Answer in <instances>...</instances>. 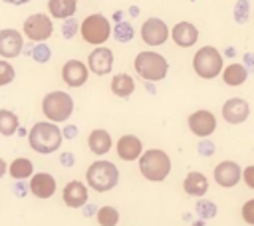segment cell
Returning a JSON list of instances; mask_svg holds the SVG:
<instances>
[{"label": "cell", "instance_id": "12", "mask_svg": "<svg viewBox=\"0 0 254 226\" xmlns=\"http://www.w3.org/2000/svg\"><path fill=\"white\" fill-rule=\"evenodd\" d=\"M24 48V38L18 30L14 28H6L0 30V56L2 57H18L20 52Z\"/></svg>", "mask_w": 254, "mask_h": 226}, {"label": "cell", "instance_id": "25", "mask_svg": "<svg viewBox=\"0 0 254 226\" xmlns=\"http://www.w3.org/2000/svg\"><path fill=\"white\" fill-rule=\"evenodd\" d=\"M133 89H135V81H133L131 75H127V73L113 75V79H111V91L117 97H129L133 93Z\"/></svg>", "mask_w": 254, "mask_h": 226}, {"label": "cell", "instance_id": "6", "mask_svg": "<svg viewBox=\"0 0 254 226\" xmlns=\"http://www.w3.org/2000/svg\"><path fill=\"white\" fill-rule=\"evenodd\" d=\"M42 111L52 123L65 121L73 111V99L65 91H50L42 101Z\"/></svg>", "mask_w": 254, "mask_h": 226}, {"label": "cell", "instance_id": "13", "mask_svg": "<svg viewBox=\"0 0 254 226\" xmlns=\"http://www.w3.org/2000/svg\"><path fill=\"white\" fill-rule=\"evenodd\" d=\"M248 115H250V107H248V103L242 97H230L222 105V117L230 125L244 123L248 119Z\"/></svg>", "mask_w": 254, "mask_h": 226}, {"label": "cell", "instance_id": "21", "mask_svg": "<svg viewBox=\"0 0 254 226\" xmlns=\"http://www.w3.org/2000/svg\"><path fill=\"white\" fill-rule=\"evenodd\" d=\"M87 145H89V151H91V153H95V155H105V153L111 149V135H109L105 129H93V131L89 133Z\"/></svg>", "mask_w": 254, "mask_h": 226}, {"label": "cell", "instance_id": "23", "mask_svg": "<svg viewBox=\"0 0 254 226\" xmlns=\"http://www.w3.org/2000/svg\"><path fill=\"white\" fill-rule=\"evenodd\" d=\"M48 10L54 18L67 20L75 14L77 4H75V0H48Z\"/></svg>", "mask_w": 254, "mask_h": 226}, {"label": "cell", "instance_id": "20", "mask_svg": "<svg viewBox=\"0 0 254 226\" xmlns=\"http://www.w3.org/2000/svg\"><path fill=\"white\" fill-rule=\"evenodd\" d=\"M183 188H185V192L190 194V196H204L206 190H208V180H206V176H204L202 172L192 170V172H189V174L185 176Z\"/></svg>", "mask_w": 254, "mask_h": 226}, {"label": "cell", "instance_id": "26", "mask_svg": "<svg viewBox=\"0 0 254 226\" xmlns=\"http://www.w3.org/2000/svg\"><path fill=\"white\" fill-rule=\"evenodd\" d=\"M18 131V117L10 109H0V135L10 137Z\"/></svg>", "mask_w": 254, "mask_h": 226}, {"label": "cell", "instance_id": "5", "mask_svg": "<svg viewBox=\"0 0 254 226\" xmlns=\"http://www.w3.org/2000/svg\"><path fill=\"white\" fill-rule=\"evenodd\" d=\"M192 69L204 79H212L222 71V56L212 46H202L192 57Z\"/></svg>", "mask_w": 254, "mask_h": 226}, {"label": "cell", "instance_id": "34", "mask_svg": "<svg viewBox=\"0 0 254 226\" xmlns=\"http://www.w3.org/2000/svg\"><path fill=\"white\" fill-rule=\"evenodd\" d=\"M6 170H8V167H6V161H4V159H0V178L6 174Z\"/></svg>", "mask_w": 254, "mask_h": 226}, {"label": "cell", "instance_id": "4", "mask_svg": "<svg viewBox=\"0 0 254 226\" xmlns=\"http://www.w3.org/2000/svg\"><path fill=\"white\" fill-rule=\"evenodd\" d=\"M135 69L137 73L147 81H159L167 75L169 63L167 59L157 52H141L135 57Z\"/></svg>", "mask_w": 254, "mask_h": 226}, {"label": "cell", "instance_id": "29", "mask_svg": "<svg viewBox=\"0 0 254 226\" xmlns=\"http://www.w3.org/2000/svg\"><path fill=\"white\" fill-rule=\"evenodd\" d=\"M14 75H16L14 67H12L8 61L0 59V87H2V85H8V83L14 79Z\"/></svg>", "mask_w": 254, "mask_h": 226}, {"label": "cell", "instance_id": "9", "mask_svg": "<svg viewBox=\"0 0 254 226\" xmlns=\"http://www.w3.org/2000/svg\"><path fill=\"white\" fill-rule=\"evenodd\" d=\"M141 38L149 46H161L169 38V28L161 18H149L141 26Z\"/></svg>", "mask_w": 254, "mask_h": 226}, {"label": "cell", "instance_id": "1", "mask_svg": "<svg viewBox=\"0 0 254 226\" xmlns=\"http://www.w3.org/2000/svg\"><path fill=\"white\" fill-rule=\"evenodd\" d=\"M30 147L40 155H50L60 149L62 145V131L52 121H40L36 123L28 133Z\"/></svg>", "mask_w": 254, "mask_h": 226}, {"label": "cell", "instance_id": "33", "mask_svg": "<svg viewBox=\"0 0 254 226\" xmlns=\"http://www.w3.org/2000/svg\"><path fill=\"white\" fill-rule=\"evenodd\" d=\"M73 30H75V24H73V20H67V22H65V28H64V34L69 38V36L73 34Z\"/></svg>", "mask_w": 254, "mask_h": 226}, {"label": "cell", "instance_id": "2", "mask_svg": "<svg viewBox=\"0 0 254 226\" xmlns=\"http://www.w3.org/2000/svg\"><path fill=\"white\" fill-rule=\"evenodd\" d=\"M139 172L151 182H161L171 172V157L161 149L143 151L139 157Z\"/></svg>", "mask_w": 254, "mask_h": 226}, {"label": "cell", "instance_id": "8", "mask_svg": "<svg viewBox=\"0 0 254 226\" xmlns=\"http://www.w3.org/2000/svg\"><path fill=\"white\" fill-rule=\"evenodd\" d=\"M54 32V24L46 14H32L24 22V34L32 42H46Z\"/></svg>", "mask_w": 254, "mask_h": 226}, {"label": "cell", "instance_id": "11", "mask_svg": "<svg viewBox=\"0 0 254 226\" xmlns=\"http://www.w3.org/2000/svg\"><path fill=\"white\" fill-rule=\"evenodd\" d=\"M242 178V170L234 161H220L214 167V180L222 188H232Z\"/></svg>", "mask_w": 254, "mask_h": 226}, {"label": "cell", "instance_id": "10", "mask_svg": "<svg viewBox=\"0 0 254 226\" xmlns=\"http://www.w3.org/2000/svg\"><path fill=\"white\" fill-rule=\"evenodd\" d=\"M189 129L196 137H210L214 133V129H216V117L206 109H198V111L190 113Z\"/></svg>", "mask_w": 254, "mask_h": 226}, {"label": "cell", "instance_id": "28", "mask_svg": "<svg viewBox=\"0 0 254 226\" xmlns=\"http://www.w3.org/2000/svg\"><path fill=\"white\" fill-rule=\"evenodd\" d=\"M115 38L119 42H129L133 38V26L129 22H119L115 28Z\"/></svg>", "mask_w": 254, "mask_h": 226}, {"label": "cell", "instance_id": "27", "mask_svg": "<svg viewBox=\"0 0 254 226\" xmlns=\"http://www.w3.org/2000/svg\"><path fill=\"white\" fill-rule=\"evenodd\" d=\"M97 224L99 226H115L119 222V212L113 206H101L97 210Z\"/></svg>", "mask_w": 254, "mask_h": 226}, {"label": "cell", "instance_id": "14", "mask_svg": "<svg viewBox=\"0 0 254 226\" xmlns=\"http://www.w3.org/2000/svg\"><path fill=\"white\" fill-rule=\"evenodd\" d=\"M87 75H89V69L79 59H69L62 67V79L69 87H81L87 81Z\"/></svg>", "mask_w": 254, "mask_h": 226}, {"label": "cell", "instance_id": "31", "mask_svg": "<svg viewBox=\"0 0 254 226\" xmlns=\"http://www.w3.org/2000/svg\"><path fill=\"white\" fill-rule=\"evenodd\" d=\"M242 180L246 182L248 188H254V165H250L242 170Z\"/></svg>", "mask_w": 254, "mask_h": 226}, {"label": "cell", "instance_id": "18", "mask_svg": "<svg viewBox=\"0 0 254 226\" xmlns=\"http://www.w3.org/2000/svg\"><path fill=\"white\" fill-rule=\"evenodd\" d=\"M30 190L38 198H50L56 192V178L50 172H36L30 180Z\"/></svg>", "mask_w": 254, "mask_h": 226}, {"label": "cell", "instance_id": "16", "mask_svg": "<svg viewBox=\"0 0 254 226\" xmlns=\"http://www.w3.org/2000/svg\"><path fill=\"white\" fill-rule=\"evenodd\" d=\"M117 155L123 161H137L143 155V143L135 135H123L117 141Z\"/></svg>", "mask_w": 254, "mask_h": 226}, {"label": "cell", "instance_id": "22", "mask_svg": "<svg viewBox=\"0 0 254 226\" xmlns=\"http://www.w3.org/2000/svg\"><path fill=\"white\" fill-rule=\"evenodd\" d=\"M246 77H248V69H246L242 63H230V65H226V67L222 69V79H224V83L230 85V87L242 85V83L246 81Z\"/></svg>", "mask_w": 254, "mask_h": 226}, {"label": "cell", "instance_id": "35", "mask_svg": "<svg viewBox=\"0 0 254 226\" xmlns=\"http://www.w3.org/2000/svg\"><path fill=\"white\" fill-rule=\"evenodd\" d=\"M4 2H8V4H16V6H20V4H26V2H30V0H4Z\"/></svg>", "mask_w": 254, "mask_h": 226}, {"label": "cell", "instance_id": "32", "mask_svg": "<svg viewBox=\"0 0 254 226\" xmlns=\"http://www.w3.org/2000/svg\"><path fill=\"white\" fill-rule=\"evenodd\" d=\"M34 57L40 59V61H46V59L50 57V50H48L46 46H40V48L34 50Z\"/></svg>", "mask_w": 254, "mask_h": 226}, {"label": "cell", "instance_id": "7", "mask_svg": "<svg viewBox=\"0 0 254 226\" xmlns=\"http://www.w3.org/2000/svg\"><path fill=\"white\" fill-rule=\"evenodd\" d=\"M79 32H81V38H83L87 44L101 46V44L107 42L109 36H111V22H109L103 14H89V16L81 22Z\"/></svg>", "mask_w": 254, "mask_h": 226}, {"label": "cell", "instance_id": "24", "mask_svg": "<svg viewBox=\"0 0 254 226\" xmlns=\"http://www.w3.org/2000/svg\"><path fill=\"white\" fill-rule=\"evenodd\" d=\"M8 172H10V176L16 178V180H24V178H28V176H34V165H32L30 159L18 157V159H14V161L10 163Z\"/></svg>", "mask_w": 254, "mask_h": 226}, {"label": "cell", "instance_id": "15", "mask_svg": "<svg viewBox=\"0 0 254 226\" xmlns=\"http://www.w3.org/2000/svg\"><path fill=\"white\" fill-rule=\"evenodd\" d=\"M87 65L95 75L109 73L113 67V52L109 48H95L87 57Z\"/></svg>", "mask_w": 254, "mask_h": 226}, {"label": "cell", "instance_id": "30", "mask_svg": "<svg viewBox=\"0 0 254 226\" xmlns=\"http://www.w3.org/2000/svg\"><path fill=\"white\" fill-rule=\"evenodd\" d=\"M240 214H242V220H244L246 224L254 226V198H250V200H246V202L242 204Z\"/></svg>", "mask_w": 254, "mask_h": 226}, {"label": "cell", "instance_id": "3", "mask_svg": "<svg viewBox=\"0 0 254 226\" xmlns=\"http://www.w3.org/2000/svg\"><path fill=\"white\" fill-rule=\"evenodd\" d=\"M85 178H87V184L93 190L107 192V190H111L117 184L119 170H117V167L111 161H95L85 170Z\"/></svg>", "mask_w": 254, "mask_h": 226}, {"label": "cell", "instance_id": "17", "mask_svg": "<svg viewBox=\"0 0 254 226\" xmlns=\"http://www.w3.org/2000/svg\"><path fill=\"white\" fill-rule=\"evenodd\" d=\"M62 196H64L65 206H69V208H81L87 202V188H85L83 182L71 180V182H67L64 186Z\"/></svg>", "mask_w": 254, "mask_h": 226}, {"label": "cell", "instance_id": "19", "mask_svg": "<svg viewBox=\"0 0 254 226\" xmlns=\"http://www.w3.org/2000/svg\"><path fill=\"white\" fill-rule=\"evenodd\" d=\"M171 36H173V40H175L177 46H181V48H190V46L198 40V30H196L190 22H179V24H175Z\"/></svg>", "mask_w": 254, "mask_h": 226}]
</instances>
